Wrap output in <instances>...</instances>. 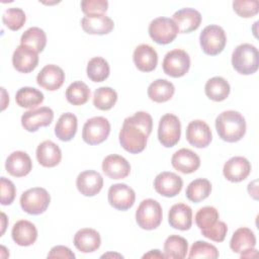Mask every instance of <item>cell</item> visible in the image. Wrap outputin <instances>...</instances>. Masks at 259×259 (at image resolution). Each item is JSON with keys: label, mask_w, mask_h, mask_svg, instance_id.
Wrapping results in <instances>:
<instances>
[{"label": "cell", "mask_w": 259, "mask_h": 259, "mask_svg": "<svg viewBox=\"0 0 259 259\" xmlns=\"http://www.w3.org/2000/svg\"><path fill=\"white\" fill-rule=\"evenodd\" d=\"M152 128L153 118L146 111H138L134 115L126 117L118 136L121 147L131 154L143 152Z\"/></svg>", "instance_id": "6da1fadb"}, {"label": "cell", "mask_w": 259, "mask_h": 259, "mask_svg": "<svg viewBox=\"0 0 259 259\" xmlns=\"http://www.w3.org/2000/svg\"><path fill=\"white\" fill-rule=\"evenodd\" d=\"M215 130L223 141L236 143L246 134V121L240 112L226 110L215 118Z\"/></svg>", "instance_id": "7a4b0ae2"}, {"label": "cell", "mask_w": 259, "mask_h": 259, "mask_svg": "<svg viewBox=\"0 0 259 259\" xmlns=\"http://www.w3.org/2000/svg\"><path fill=\"white\" fill-rule=\"evenodd\" d=\"M259 53L251 44L239 45L232 54L233 68L242 75H251L257 72L259 67Z\"/></svg>", "instance_id": "3957f363"}, {"label": "cell", "mask_w": 259, "mask_h": 259, "mask_svg": "<svg viewBox=\"0 0 259 259\" xmlns=\"http://www.w3.org/2000/svg\"><path fill=\"white\" fill-rule=\"evenodd\" d=\"M162 219V207L157 200L152 198L144 199L136 211V222L143 230L150 231L157 229Z\"/></svg>", "instance_id": "277c9868"}, {"label": "cell", "mask_w": 259, "mask_h": 259, "mask_svg": "<svg viewBox=\"0 0 259 259\" xmlns=\"http://www.w3.org/2000/svg\"><path fill=\"white\" fill-rule=\"evenodd\" d=\"M199 44L204 54L217 56L221 54L227 44V35L223 27L217 24L205 26L199 35Z\"/></svg>", "instance_id": "5b68a950"}, {"label": "cell", "mask_w": 259, "mask_h": 259, "mask_svg": "<svg viewBox=\"0 0 259 259\" xmlns=\"http://www.w3.org/2000/svg\"><path fill=\"white\" fill-rule=\"evenodd\" d=\"M51 202V195L42 187H33L25 190L20 196V206L29 214L45 212Z\"/></svg>", "instance_id": "8992f818"}, {"label": "cell", "mask_w": 259, "mask_h": 259, "mask_svg": "<svg viewBox=\"0 0 259 259\" xmlns=\"http://www.w3.org/2000/svg\"><path fill=\"white\" fill-rule=\"evenodd\" d=\"M148 30L150 37L159 45L172 42L179 32L173 19L163 16L153 19L149 24Z\"/></svg>", "instance_id": "52a82bcc"}, {"label": "cell", "mask_w": 259, "mask_h": 259, "mask_svg": "<svg viewBox=\"0 0 259 259\" xmlns=\"http://www.w3.org/2000/svg\"><path fill=\"white\" fill-rule=\"evenodd\" d=\"M110 123L103 116L89 118L83 125L82 138L88 145L94 146L103 143L109 136Z\"/></svg>", "instance_id": "ba28073f"}, {"label": "cell", "mask_w": 259, "mask_h": 259, "mask_svg": "<svg viewBox=\"0 0 259 259\" xmlns=\"http://www.w3.org/2000/svg\"><path fill=\"white\" fill-rule=\"evenodd\" d=\"M181 123L179 118L172 114H164L159 121L158 139L162 146L166 148L174 147L180 140Z\"/></svg>", "instance_id": "9c48e42d"}, {"label": "cell", "mask_w": 259, "mask_h": 259, "mask_svg": "<svg viewBox=\"0 0 259 259\" xmlns=\"http://www.w3.org/2000/svg\"><path fill=\"white\" fill-rule=\"evenodd\" d=\"M162 66L165 74L173 78H179L188 72L190 57L185 51L175 49L165 55Z\"/></svg>", "instance_id": "30bf717a"}, {"label": "cell", "mask_w": 259, "mask_h": 259, "mask_svg": "<svg viewBox=\"0 0 259 259\" xmlns=\"http://www.w3.org/2000/svg\"><path fill=\"white\" fill-rule=\"evenodd\" d=\"M108 202L118 210H127L136 200V193L132 187L124 183H116L108 189Z\"/></svg>", "instance_id": "8fae6325"}, {"label": "cell", "mask_w": 259, "mask_h": 259, "mask_svg": "<svg viewBox=\"0 0 259 259\" xmlns=\"http://www.w3.org/2000/svg\"><path fill=\"white\" fill-rule=\"evenodd\" d=\"M54 111L48 106L25 111L21 116V125L27 132H36L41 126H48L52 123Z\"/></svg>", "instance_id": "7c38bea8"}, {"label": "cell", "mask_w": 259, "mask_h": 259, "mask_svg": "<svg viewBox=\"0 0 259 259\" xmlns=\"http://www.w3.org/2000/svg\"><path fill=\"white\" fill-rule=\"evenodd\" d=\"M182 178L173 172H161L154 180L155 190L165 197H174L182 189Z\"/></svg>", "instance_id": "4fadbf2b"}, {"label": "cell", "mask_w": 259, "mask_h": 259, "mask_svg": "<svg viewBox=\"0 0 259 259\" xmlns=\"http://www.w3.org/2000/svg\"><path fill=\"white\" fill-rule=\"evenodd\" d=\"M186 140L193 147L199 149L207 147L212 140L208 124L200 119L190 121L186 127Z\"/></svg>", "instance_id": "5bb4252c"}, {"label": "cell", "mask_w": 259, "mask_h": 259, "mask_svg": "<svg viewBox=\"0 0 259 259\" xmlns=\"http://www.w3.org/2000/svg\"><path fill=\"white\" fill-rule=\"evenodd\" d=\"M38 53L32 49L20 45L12 55V65L20 73H30L38 65Z\"/></svg>", "instance_id": "9a60e30c"}, {"label": "cell", "mask_w": 259, "mask_h": 259, "mask_svg": "<svg viewBox=\"0 0 259 259\" xmlns=\"http://www.w3.org/2000/svg\"><path fill=\"white\" fill-rule=\"evenodd\" d=\"M251 172L250 162L242 156H236L229 159L223 168L224 176L231 182H241L245 180Z\"/></svg>", "instance_id": "2e32d148"}, {"label": "cell", "mask_w": 259, "mask_h": 259, "mask_svg": "<svg viewBox=\"0 0 259 259\" xmlns=\"http://www.w3.org/2000/svg\"><path fill=\"white\" fill-rule=\"evenodd\" d=\"M65 81V73L57 65H47L36 76V83L48 91L58 90Z\"/></svg>", "instance_id": "e0dca14e"}, {"label": "cell", "mask_w": 259, "mask_h": 259, "mask_svg": "<svg viewBox=\"0 0 259 259\" xmlns=\"http://www.w3.org/2000/svg\"><path fill=\"white\" fill-rule=\"evenodd\" d=\"M76 186L84 196H94L102 189L103 178L97 171L86 170L77 176Z\"/></svg>", "instance_id": "ac0fdd59"}, {"label": "cell", "mask_w": 259, "mask_h": 259, "mask_svg": "<svg viewBox=\"0 0 259 259\" xmlns=\"http://www.w3.org/2000/svg\"><path fill=\"white\" fill-rule=\"evenodd\" d=\"M171 164L173 168L179 172L183 174H190L199 168L200 158L193 151L182 148L173 154Z\"/></svg>", "instance_id": "d6986e66"}, {"label": "cell", "mask_w": 259, "mask_h": 259, "mask_svg": "<svg viewBox=\"0 0 259 259\" xmlns=\"http://www.w3.org/2000/svg\"><path fill=\"white\" fill-rule=\"evenodd\" d=\"M102 171L110 179H123L130 175L131 165L122 156L112 154L103 159Z\"/></svg>", "instance_id": "ffe728a7"}, {"label": "cell", "mask_w": 259, "mask_h": 259, "mask_svg": "<svg viewBox=\"0 0 259 259\" xmlns=\"http://www.w3.org/2000/svg\"><path fill=\"white\" fill-rule=\"evenodd\" d=\"M5 169L11 176L23 177L31 171L32 162L27 153L23 151H15L7 157Z\"/></svg>", "instance_id": "44dd1931"}, {"label": "cell", "mask_w": 259, "mask_h": 259, "mask_svg": "<svg viewBox=\"0 0 259 259\" xmlns=\"http://www.w3.org/2000/svg\"><path fill=\"white\" fill-rule=\"evenodd\" d=\"M173 21L180 33H188L196 30L201 23V14L194 8H183L173 14Z\"/></svg>", "instance_id": "7402d4cb"}, {"label": "cell", "mask_w": 259, "mask_h": 259, "mask_svg": "<svg viewBox=\"0 0 259 259\" xmlns=\"http://www.w3.org/2000/svg\"><path fill=\"white\" fill-rule=\"evenodd\" d=\"M81 26L83 30L89 34H107L113 27V20L105 14L86 15L81 19Z\"/></svg>", "instance_id": "603a6c76"}, {"label": "cell", "mask_w": 259, "mask_h": 259, "mask_svg": "<svg viewBox=\"0 0 259 259\" xmlns=\"http://www.w3.org/2000/svg\"><path fill=\"white\" fill-rule=\"evenodd\" d=\"M134 63L138 70L142 72H152L158 64V54L155 49L149 45L138 46L134 51Z\"/></svg>", "instance_id": "cb8c5ba5"}, {"label": "cell", "mask_w": 259, "mask_h": 259, "mask_svg": "<svg viewBox=\"0 0 259 259\" xmlns=\"http://www.w3.org/2000/svg\"><path fill=\"white\" fill-rule=\"evenodd\" d=\"M170 226L176 230L187 231L192 226V209L185 203H176L168 213Z\"/></svg>", "instance_id": "d4e9b609"}, {"label": "cell", "mask_w": 259, "mask_h": 259, "mask_svg": "<svg viewBox=\"0 0 259 259\" xmlns=\"http://www.w3.org/2000/svg\"><path fill=\"white\" fill-rule=\"evenodd\" d=\"M12 240L19 246L27 247L32 245L37 238V230L35 226L26 220L16 222L11 231Z\"/></svg>", "instance_id": "484cf974"}, {"label": "cell", "mask_w": 259, "mask_h": 259, "mask_svg": "<svg viewBox=\"0 0 259 259\" xmlns=\"http://www.w3.org/2000/svg\"><path fill=\"white\" fill-rule=\"evenodd\" d=\"M73 242L75 247L82 253H91L100 247L101 238L96 230L83 228L75 234Z\"/></svg>", "instance_id": "4316f807"}, {"label": "cell", "mask_w": 259, "mask_h": 259, "mask_svg": "<svg viewBox=\"0 0 259 259\" xmlns=\"http://www.w3.org/2000/svg\"><path fill=\"white\" fill-rule=\"evenodd\" d=\"M37 162L48 168L57 166L62 160V152L60 147L52 141H45L36 148Z\"/></svg>", "instance_id": "83f0119b"}, {"label": "cell", "mask_w": 259, "mask_h": 259, "mask_svg": "<svg viewBox=\"0 0 259 259\" xmlns=\"http://www.w3.org/2000/svg\"><path fill=\"white\" fill-rule=\"evenodd\" d=\"M78 119L74 113L66 112L63 113L56 125H55V135L57 138L63 142L71 141L77 132Z\"/></svg>", "instance_id": "f1b7e54d"}, {"label": "cell", "mask_w": 259, "mask_h": 259, "mask_svg": "<svg viewBox=\"0 0 259 259\" xmlns=\"http://www.w3.org/2000/svg\"><path fill=\"white\" fill-rule=\"evenodd\" d=\"M175 92V87L173 83L165 79H157L152 82L148 87L149 98L158 103L166 102L170 100Z\"/></svg>", "instance_id": "f546056e"}, {"label": "cell", "mask_w": 259, "mask_h": 259, "mask_svg": "<svg viewBox=\"0 0 259 259\" xmlns=\"http://www.w3.org/2000/svg\"><path fill=\"white\" fill-rule=\"evenodd\" d=\"M256 245V237L249 228H239L231 238L230 247L235 253H242L248 249L254 248Z\"/></svg>", "instance_id": "4dcf8cb0"}, {"label": "cell", "mask_w": 259, "mask_h": 259, "mask_svg": "<svg viewBox=\"0 0 259 259\" xmlns=\"http://www.w3.org/2000/svg\"><path fill=\"white\" fill-rule=\"evenodd\" d=\"M231 91L230 84L223 77H212L208 79L204 86L205 95L217 102L227 99Z\"/></svg>", "instance_id": "1f68e13d"}, {"label": "cell", "mask_w": 259, "mask_h": 259, "mask_svg": "<svg viewBox=\"0 0 259 259\" xmlns=\"http://www.w3.org/2000/svg\"><path fill=\"white\" fill-rule=\"evenodd\" d=\"M188 251L185 238L178 235L169 236L164 243V257L167 259H183Z\"/></svg>", "instance_id": "d6a6232c"}, {"label": "cell", "mask_w": 259, "mask_h": 259, "mask_svg": "<svg viewBox=\"0 0 259 259\" xmlns=\"http://www.w3.org/2000/svg\"><path fill=\"white\" fill-rule=\"evenodd\" d=\"M20 45L26 46L36 53H40L47 45L46 32L36 26L29 27L22 33L20 37Z\"/></svg>", "instance_id": "836d02e7"}, {"label": "cell", "mask_w": 259, "mask_h": 259, "mask_svg": "<svg viewBox=\"0 0 259 259\" xmlns=\"http://www.w3.org/2000/svg\"><path fill=\"white\" fill-rule=\"evenodd\" d=\"M44 94L38 89L33 87H22L15 95L17 105L23 108L33 109L44 101Z\"/></svg>", "instance_id": "e575fe53"}, {"label": "cell", "mask_w": 259, "mask_h": 259, "mask_svg": "<svg viewBox=\"0 0 259 259\" xmlns=\"http://www.w3.org/2000/svg\"><path fill=\"white\" fill-rule=\"evenodd\" d=\"M211 192V184L207 179L197 178L191 181L185 191L186 197L195 203H198L209 196Z\"/></svg>", "instance_id": "d590c367"}, {"label": "cell", "mask_w": 259, "mask_h": 259, "mask_svg": "<svg viewBox=\"0 0 259 259\" xmlns=\"http://www.w3.org/2000/svg\"><path fill=\"white\" fill-rule=\"evenodd\" d=\"M86 72L91 81L102 82L108 78L110 69L105 59L101 57H94L88 62Z\"/></svg>", "instance_id": "8d00e7d4"}, {"label": "cell", "mask_w": 259, "mask_h": 259, "mask_svg": "<svg viewBox=\"0 0 259 259\" xmlns=\"http://www.w3.org/2000/svg\"><path fill=\"white\" fill-rule=\"evenodd\" d=\"M90 97L89 87L82 81L71 83L66 90V98L73 105H83Z\"/></svg>", "instance_id": "74e56055"}, {"label": "cell", "mask_w": 259, "mask_h": 259, "mask_svg": "<svg viewBox=\"0 0 259 259\" xmlns=\"http://www.w3.org/2000/svg\"><path fill=\"white\" fill-rule=\"evenodd\" d=\"M117 101V93L114 89L103 86L95 90L93 95V105L100 110L111 109Z\"/></svg>", "instance_id": "f35d334b"}, {"label": "cell", "mask_w": 259, "mask_h": 259, "mask_svg": "<svg viewBox=\"0 0 259 259\" xmlns=\"http://www.w3.org/2000/svg\"><path fill=\"white\" fill-rule=\"evenodd\" d=\"M219 221V211L213 206H204L198 209L195 214V224L200 231L207 230Z\"/></svg>", "instance_id": "ab89813d"}, {"label": "cell", "mask_w": 259, "mask_h": 259, "mask_svg": "<svg viewBox=\"0 0 259 259\" xmlns=\"http://www.w3.org/2000/svg\"><path fill=\"white\" fill-rule=\"evenodd\" d=\"M26 20V16L24 11L21 8H8L5 10L2 16V21L6 27L10 30H18L20 29Z\"/></svg>", "instance_id": "60d3db41"}, {"label": "cell", "mask_w": 259, "mask_h": 259, "mask_svg": "<svg viewBox=\"0 0 259 259\" xmlns=\"http://www.w3.org/2000/svg\"><path fill=\"white\" fill-rule=\"evenodd\" d=\"M219 257V251L215 246L204 242L196 241L192 244L188 258H210L215 259Z\"/></svg>", "instance_id": "b9f144b4"}, {"label": "cell", "mask_w": 259, "mask_h": 259, "mask_svg": "<svg viewBox=\"0 0 259 259\" xmlns=\"http://www.w3.org/2000/svg\"><path fill=\"white\" fill-rule=\"evenodd\" d=\"M233 9L241 17H253L259 11V2L257 0H236L233 2Z\"/></svg>", "instance_id": "7bdbcfd3"}, {"label": "cell", "mask_w": 259, "mask_h": 259, "mask_svg": "<svg viewBox=\"0 0 259 259\" xmlns=\"http://www.w3.org/2000/svg\"><path fill=\"white\" fill-rule=\"evenodd\" d=\"M81 8L86 15L104 14L108 8V2L106 0H83Z\"/></svg>", "instance_id": "ee69618b"}, {"label": "cell", "mask_w": 259, "mask_h": 259, "mask_svg": "<svg viewBox=\"0 0 259 259\" xmlns=\"http://www.w3.org/2000/svg\"><path fill=\"white\" fill-rule=\"evenodd\" d=\"M0 185H1V198H0L1 204L2 205L11 204L16 195V189L13 182L7 179L6 177H1Z\"/></svg>", "instance_id": "f6af8a7d"}, {"label": "cell", "mask_w": 259, "mask_h": 259, "mask_svg": "<svg viewBox=\"0 0 259 259\" xmlns=\"http://www.w3.org/2000/svg\"><path fill=\"white\" fill-rule=\"evenodd\" d=\"M228 232V227L224 222L218 221L214 226L211 228L201 231V235L205 238L214 241V242H223L226 238Z\"/></svg>", "instance_id": "bcb514c9"}, {"label": "cell", "mask_w": 259, "mask_h": 259, "mask_svg": "<svg viewBox=\"0 0 259 259\" xmlns=\"http://www.w3.org/2000/svg\"><path fill=\"white\" fill-rule=\"evenodd\" d=\"M48 258H67V259H74L75 254L65 246H55L51 249L48 254Z\"/></svg>", "instance_id": "7dc6e473"}, {"label": "cell", "mask_w": 259, "mask_h": 259, "mask_svg": "<svg viewBox=\"0 0 259 259\" xmlns=\"http://www.w3.org/2000/svg\"><path fill=\"white\" fill-rule=\"evenodd\" d=\"M256 184H257V180H255L253 182H250L249 185H248V187H250V188H248V192L251 196H253L254 199L258 198L257 197V186H256Z\"/></svg>", "instance_id": "c3c4849f"}, {"label": "cell", "mask_w": 259, "mask_h": 259, "mask_svg": "<svg viewBox=\"0 0 259 259\" xmlns=\"http://www.w3.org/2000/svg\"><path fill=\"white\" fill-rule=\"evenodd\" d=\"M143 258H165L164 254H162L159 250H151L149 253L145 254Z\"/></svg>", "instance_id": "681fc988"}, {"label": "cell", "mask_w": 259, "mask_h": 259, "mask_svg": "<svg viewBox=\"0 0 259 259\" xmlns=\"http://www.w3.org/2000/svg\"><path fill=\"white\" fill-rule=\"evenodd\" d=\"M240 254H241V258H252V257H256L258 252H257L256 249L251 248V249H248V250H246V251H244Z\"/></svg>", "instance_id": "f907efd6"}, {"label": "cell", "mask_w": 259, "mask_h": 259, "mask_svg": "<svg viewBox=\"0 0 259 259\" xmlns=\"http://www.w3.org/2000/svg\"><path fill=\"white\" fill-rule=\"evenodd\" d=\"M106 257H119V258H122L121 255L119 254H114V253H107V254H103L101 256V258H106Z\"/></svg>", "instance_id": "816d5d0a"}, {"label": "cell", "mask_w": 259, "mask_h": 259, "mask_svg": "<svg viewBox=\"0 0 259 259\" xmlns=\"http://www.w3.org/2000/svg\"><path fill=\"white\" fill-rule=\"evenodd\" d=\"M5 219H6V215L2 212V220H3V224H2V233H1V234H3V233H4V230H5V224H4Z\"/></svg>", "instance_id": "f5cc1de1"}]
</instances>
